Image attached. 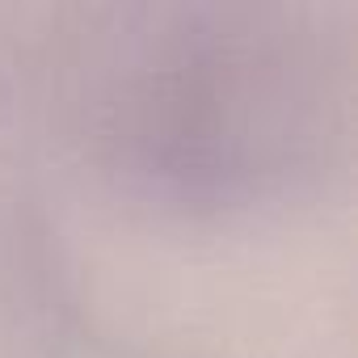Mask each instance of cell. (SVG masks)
Returning a JSON list of instances; mask_svg holds the SVG:
<instances>
[]
</instances>
